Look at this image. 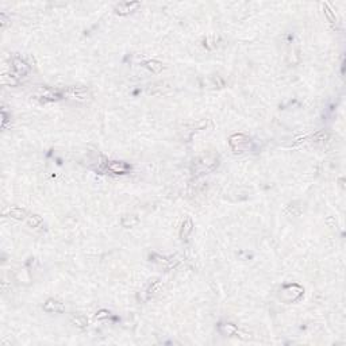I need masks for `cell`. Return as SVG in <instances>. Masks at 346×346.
Returning a JSON list of instances; mask_svg holds the SVG:
<instances>
[{
	"instance_id": "6da1fadb",
	"label": "cell",
	"mask_w": 346,
	"mask_h": 346,
	"mask_svg": "<svg viewBox=\"0 0 346 346\" xmlns=\"http://www.w3.org/2000/svg\"><path fill=\"white\" fill-rule=\"evenodd\" d=\"M111 171H115V172H123V171H126V165L124 164H119V162H115V164H112L111 166Z\"/></svg>"
}]
</instances>
